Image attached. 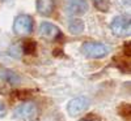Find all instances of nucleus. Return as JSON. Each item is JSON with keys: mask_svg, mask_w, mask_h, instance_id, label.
Segmentation results:
<instances>
[{"mask_svg": "<svg viewBox=\"0 0 131 121\" xmlns=\"http://www.w3.org/2000/svg\"><path fill=\"white\" fill-rule=\"evenodd\" d=\"M64 10L68 16H81L88 10V3L85 0H67Z\"/></svg>", "mask_w": 131, "mask_h": 121, "instance_id": "nucleus-5", "label": "nucleus"}, {"mask_svg": "<svg viewBox=\"0 0 131 121\" xmlns=\"http://www.w3.org/2000/svg\"><path fill=\"white\" fill-rule=\"evenodd\" d=\"M37 112H38V108L36 103L25 102L15 109V117L20 120H31L33 117H36Z\"/></svg>", "mask_w": 131, "mask_h": 121, "instance_id": "nucleus-4", "label": "nucleus"}, {"mask_svg": "<svg viewBox=\"0 0 131 121\" xmlns=\"http://www.w3.org/2000/svg\"><path fill=\"white\" fill-rule=\"evenodd\" d=\"M36 42L34 40H24L23 43H21V52H24V53H28V55H31V53H34L36 52Z\"/></svg>", "mask_w": 131, "mask_h": 121, "instance_id": "nucleus-11", "label": "nucleus"}, {"mask_svg": "<svg viewBox=\"0 0 131 121\" xmlns=\"http://www.w3.org/2000/svg\"><path fill=\"white\" fill-rule=\"evenodd\" d=\"M5 112H7V108H5L4 103H3L2 100H0V117H4Z\"/></svg>", "mask_w": 131, "mask_h": 121, "instance_id": "nucleus-13", "label": "nucleus"}, {"mask_svg": "<svg viewBox=\"0 0 131 121\" xmlns=\"http://www.w3.org/2000/svg\"><path fill=\"white\" fill-rule=\"evenodd\" d=\"M113 34L117 37H127L130 35V29H131V24H130V17H125V16H118L113 20V22L110 25Z\"/></svg>", "mask_w": 131, "mask_h": 121, "instance_id": "nucleus-2", "label": "nucleus"}, {"mask_svg": "<svg viewBox=\"0 0 131 121\" xmlns=\"http://www.w3.org/2000/svg\"><path fill=\"white\" fill-rule=\"evenodd\" d=\"M68 30L72 33V34H76V35L81 34V33L84 31V22L79 18H73L68 24Z\"/></svg>", "mask_w": 131, "mask_h": 121, "instance_id": "nucleus-10", "label": "nucleus"}, {"mask_svg": "<svg viewBox=\"0 0 131 121\" xmlns=\"http://www.w3.org/2000/svg\"><path fill=\"white\" fill-rule=\"evenodd\" d=\"M125 53H126V56H130V44H125Z\"/></svg>", "mask_w": 131, "mask_h": 121, "instance_id": "nucleus-14", "label": "nucleus"}, {"mask_svg": "<svg viewBox=\"0 0 131 121\" xmlns=\"http://www.w3.org/2000/svg\"><path fill=\"white\" fill-rule=\"evenodd\" d=\"M39 35L49 40H57L58 38L62 37V33L58 26L50 22H42L39 26Z\"/></svg>", "mask_w": 131, "mask_h": 121, "instance_id": "nucleus-7", "label": "nucleus"}, {"mask_svg": "<svg viewBox=\"0 0 131 121\" xmlns=\"http://www.w3.org/2000/svg\"><path fill=\"white\" fill-rule=\"evenodd\" d=\"M0 77L3 78V81H5L9 85H17L20 83L21 78L17 73H15L13 70H9V69H4L0 72Z\"/></svg>", "mask_w": 131, "mask_h": 121, "instance_id": "nucleus-9", "label": "nucleus"}, {"mask_svg": "<svg viewBox=\"0 0 131 121\" xmlns=\"http://www.w3.org/2000/svg\"><path fill=\"white\" fill-rule=\"evenodd\" d=\"M80 121H91V120H80Z\"/></svg>", "mask_w": 131, "mask_h": 121, "instance_id": "nucleus-15", "label": "nucleus"}, {"mask_svg": "<svg viewBox=\"0 0 131 121\" xmlns=\"http://www.w3.org/2000/svg\"><path fill=\"white\" fill-rule=\"evenodd\" d=\"M94 7L101 10V12H107L109 10V5H110V0H93Z\"/></svg>", "mask_w": 131, "mask_h": 121, "instance_id": "nucleus-12", "label": "nucleus"}, {"mask_svg": "<svg viewBox=\"0 0 131 121\" xmlns=\"http://www.w3.org/2000/svg\"><path fill=\"white\" fill-rule=\"evenodd\" d=\"M13 31L18 35L29 34L33 31V18L28 14H20L13 22Z\"/></svg>", "mask_w": 131, "mask_h": 121, "instance_id": "nucleus-3", "label": "nucleus"}, {"mask_svg": "<svg viewBox=\"0 0 131 121\" xmlns=\"http://www.w3.org/2000/svg\"><path fill=\"white\" fill-rule=\"evenodd\" d=\"M110 48L107 46L102 44V43L97 42H85L81 46V52L84 53V56L91 57V59H101L105 57L109 53Z\"/></svg>", "mask_w": 131, "mask_h": 121, "instance_id": "nucleus-1", "label": "nucleus"}, {"mask_svg": "<svg viewBox=\"0 0 131 121\" xmlns=\"http://www.w3.org/2000/svg\"><path fill=\"white\" fill-rule=\"evenodd\" d=\"M55 7L54 0H37V10L42 16H50Z\"/></svg>", "mask_w": 131, "mask_h": 121, "instance_id": "nucleus-8", "label": "nucleus"}, {"mask_svg": "<svg viewBox=\"0 0 131 121\" xmlns=\"http://www.w3.org/2000/svg\"><path fill=\"white\" fill-rule=\"evenodd\" d=\"M89 105V102L86 98L79 96V98H75L68 103L67 105V112L70 116H79L80 113H83L86 108Z\"/></svg>", "mask_w": 131, "mask_h": 121, "instance_id": "nucleus-6", "label": "nucleus"}]
</instances>
